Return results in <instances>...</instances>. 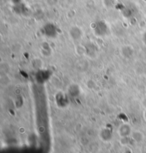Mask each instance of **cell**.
Returning a JSON list of instances; mask_svg holds the SVG:
<instances>
[{"label": "cell", "instance_id": "obj_3", "mask_svg": "<svg viewBox=\"0 0 146 153\" xmlns=\"http://www.w3.org/2000/svg\"><path fill=\"white\" fill-rule=\"evenodd\" d=\"M130 137L136 143H141L144 139L143 133L139 130H133Z\"/></svg>", "mask_w": 146, "mask_h": 153}, {"label": "cell", "instance_id": "obj_2", "mask_svg": "<svg viewBox=\"0 0 146 153\" xmlns=\"http://www.w3.org/2000/svg\"><path fill=\"white\" fill-rule=\"evenodd\" d=\"M99 137L103 142H109L113 138L112 130L108 127H104L99 131Z\"/></svg>", "mask_w": 146, "mask_h": 153}, {"label": "cell", "instance_id": "obj_4", "mask_svg": "<svg viewBox=\"0 0 146 153\" xmlns=\"http://www.w3.org/2000/svg\"><path fill=\"white\" fill-rule=\"evenodd\" d=\"M144 117H145V119L146 120V111H145V113H144Z\"/></svg>", "mask_w": 146, "mask_h": 153}, {"label": "cell", "instance_id": "obj_1", "mask_svg": "<svg viewBox=\"0 0 146 153\" xmlns=\"http://www.w3.org/2000/svg\"><path fill=\"white\" fill-rule=\"evenodd\" d=\"M133 132L132 127L128 123H123L118 128V135L122 139H125L128 137H130Z\"/></svg>", "mask_w": 146, "mask_h": 153}]
</instances>
